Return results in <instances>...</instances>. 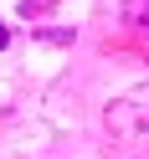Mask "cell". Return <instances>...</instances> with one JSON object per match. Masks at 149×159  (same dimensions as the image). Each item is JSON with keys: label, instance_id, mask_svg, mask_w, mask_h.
I'll return each mask as SVG.
<instances>
[{"label": "cell", "instance_id": "1", "mask_svg": "<svg viewBox=\"0 0 149 159\" xmlns=\"http://www.w3.org/2000/svg\"><path fill=\"white\" fill-rule=\"evenodd\" d=\"M123 21L149 36V0H123Z\"/></svg>", "mask_w": 149, "mask_h": 159}, {"label": "cell", "instance_id": "2", "mask_svg": "<svg viewBox=\"0 0 149 159\" xmlns=\"http://www.w3.org/2000/svg\"><path fill=\"white\" fill-rule=\"evenodd\" d=\"M5 41H11V31H5V26H0V46H5Z\"/></svg>", "mask_w": 149, "mask_h": 159}]
</instances>
